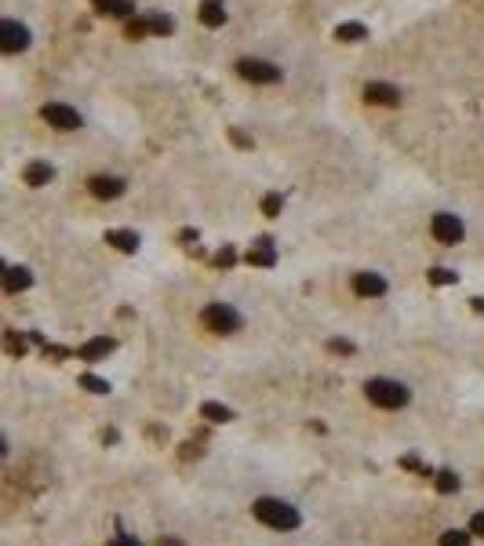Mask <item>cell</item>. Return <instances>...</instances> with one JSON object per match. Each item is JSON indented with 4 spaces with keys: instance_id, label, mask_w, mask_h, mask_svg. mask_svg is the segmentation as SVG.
Masks as SVG:
<instances>
[{
    "instance_id": "obj_10",
    "label": "cell",
    "mask_w": 484,
    "mask_h": 546,
    "mask_svg": "<svg viewBox=\"0 0 484 546\" xmlns=\"http://www.w3.org/2000/svg\"><path fill=\"white\" fill-rule=\"evenodd\" d=\"M88 190H91L98 201H113V197L124 193V179H117V175H91V179H88Z\"/></svg>"
},
{
    "instance_id": "obj_17",
    "label": "cell",
    "mask_w": 484,
    "mask_h": 546,
    "mask_svg": "<svg viewBox=\"0 0 484 546\" xmlns=\"http://www.w3.org/2000/svg\"><path fill=\"white\" fill-rule=\"evenodd\" d=\"M51 175H55V172H51V164H44V160L26 164V182H30V186H44Z\"/></svg>"
},
{
    "instance_id": "obj_3",
    "label": "cell",
    "mask_w": 484,
    "mask_h": 546,
    "mask_svg": "<svg viewBox=\"0 0 484 546\" xmlns=\"http://www.w3.org/2000/svg\"><path fill=\"white\" fill-rule=\"evenodd\" d=\"M200 321H204L208 331H215V335H234V331H241V313L229 306V303H212V306H204Z\"/></svg>"
},
{
    "instance_id": "obj_7",
    "label": "cell",
    "mask_w": 484,
    "mask_h": 546,
    "mask_svg": "<svg viewBox=\"0 0 484 546\" xmlns=\"http://www.w3.org/2000/svg\"><path fill=\"white\" fill-rule=\"evenodd\" d=\"M40 117H44L51 128H62V132H77L80 128V113L73 110V106H62V102H48L44 110H40Z\"/></svg>"
},
{
    "instance_id": "obj_29",
    "label": "cell",
    "mask_w": 484,
    "mask_h": 546,
    "mask_svg": "<svg viewBox=\"0 0 484 546\" xmlns=\"http://www.w3.org/2000/svg\"><path fill=\"white\" fill-rule=\"evenodd\" d=\"M470 532H473V535H480V539H484V510H477V514H473V517H470Z\"/></svg>"
},
{
    "instance_id": "obj_16",
    "label": "cell",
    "mask_w": 484,
    "mask_h": 546,
    "mask_svg": "<svg viewBox=\"0 0 484 546\" xmlns=\"http://www.w3.org/2000/svg\"><path fill=\"white\" fill-rule=\"evenodd\" d=\"M200 415L212 419V423H229V419H234V408H226L222 401H204L200 405Z\"/></svg>"
},
{
    "instance_id": "obj_14",
    "label": "cell",
    "mask_w": 484,
    "mask_h": 546,
    "mask_svg": "<svg viewBox=\"0 0 484 546\" xmlns=\"http://www.w3.org/2000/svg\"><path fill=\"white\" fill-rule=\"evenodd\" d=\"M110 350H117L113 339H106V335H98V339H88L80 346V357H88V361H98V357H106Z\"/></svg>"
},
{
    "instance_id": "obj_5",
    "label": "cell",
    "mask_w": 484,
    "mask_h": 546,
    "mask_svg": "<svg viewBox=\"0 0 484 546\" xmlns=\"http://www.w3.org/2000/svg\"><path fill=\"white\" fill-rule=\"evenodd\" d=\"M237 73L248 80V84H277L281 80V70L273 66L266 58H237Z\"/></svg>"
},
{
    "instance_id": "obj_2",
    "label": "cell",
    "mask_w": 484,
    "mask_h": 546,
    "mask_svg": "<svg viewBox=\"0 0 484 546\" xmlns=\"http://www.w3.org/2000/svg\"><path fill=\"white\" fill-rule=\"evenodd\" d=\"M364 397L375 408H383V412H401L412 401V390L405 383H397V379H383V375H375V379L364 383Z\"/></svg>"
},
{
    "instance_id": "obj_22",
    "label": "cell",
    "mask_w": 484,
    "mask_h": 546,
    "mask_svg": "<svg viewBox=\"0 0 484 546\" xmlns=\"http://www.w3.org/2000/svg\"><path fill=\"white\" fill-rule=\"evenodd\" d=\"M80 386L91 390V393H110V383H102L98 375H80Z\"/></svg>"
},
{
    "instance_id": "obj_9",
    "label": "cell",
    "mask_w": 484,
    "mask_h": 546,
    "mask_svg": "<svg viewBox=\"0 0 484 546\" xmlns=\"http://www.w3.org/2000/svg\"><path fill=\"white\" fill-rule=\"evenodd\" d=\"M364 99L371 102V106H397V102H401V91L386 80H371L364 88Z\"/></svg>"
},
{
    "instance_id": "obj_33",
    "label": "cell",
    "mask_w": 484,
    "mask_h": 546,
    "mask_svg": "<svg viewBox=\"0 0 484 546\" xmlns=\"http://www.w3.org/2000/svg\"><path fill=\"white\" fill-rule=\"evenodd\" d=\"M473 310H477V313H484V299H473Z\"/></svg>"
},
{
    "instance_id": "obj_11",
    "label": "cell",
    "mask_w": 484,
    "mask_h": 546,
    "mask_svg": "<svg viewBox=\"0 0 484 546\" xmlns=\"http://www.w3.org/2000/svg\"><path fill=\"white\" fill-rule=\"evenodd\" d=\"M33 273L26 266H4V291L8 296H18V291H30Z\"/></svg>"
},
{
    "instance_id": "obj_6",
    "label": "cell",
    "mask_w": 484,
    "mask_h": 546,
    "mask_svg": "<svg viewBox=\"0 0 484 546\" xmlns=\"http://www.w3.org/2000/svg\"><path fill=\"white\" fill-rule=\"evenodd\" d=\"M430 234L440 241V244H459L462 241V219L459 215H452V212H437L433 219H430Z\"/></svg>"
},
{
    "instance_id": "obj_32",
    "label": "cell",
    "mask_w": 484,
    "mask_h": 546,
    "mask_svg": "<svg viewBox=\"0 0 484 546\" xmlns=\"http://www.w3.org/2000/svg\"><path fill=\"white\" fill-rule=\"evenodd\" d=\"M117 437H120V433H117L113 426H106V430H102V440H106V445H113V440H117Z\"/></svg>"
},
{
    "instance_id": "obj_19",
    "label": "cell",
    "mask_w": 484,
    "mask_h": 546,
    "mask_svg": "<svg viewBox=\"0 0 484 546\" xmlns=\"http://www.w3.org/2000/svg\"><path fill=\"white\" fill-rule=\"evenodd\" d=\"M473 532H462V528H448L445 535H440V546H470Z\"/></svg>"
},
{
    "instance_id": "obj_23",
    "label": "cell",
    "mask_w": 484,
    "mask_h": 546,
    "mask_svg": "<svg viewBox=\"0 0 484 546\" xmlns=\"http://www.w3.org/2000/svg\"><path fill=\"white\" fill-rule=\"evenodd\" d=\"M401 466H405V470H412V474H430V466H426L419 455H401Z\"/></svg>"
},
{
    "instance_id": "obj_27",
    "label": "cell",
    "mask_w": 484,
    "mask_h": 546,
    "mask_svg": "<svg viewBox=\"0 0 484 546\" xmlns=\"http://www.w3.org/2000/svg\"><path fill=\"white\" fill-rule=\"evenodd\" d=\"M328 350H331V353H339V357H346V353H353V343H346V339H331Z\"/></svg>"
},
{
    "instance_id": "obj_4",
    "label": "cell",
    "mask_w": 484,
    "mask_h": 546,
    "mask_svg": "<svg viewBox=\"0 0 484 546\" xmlns=\"http://www.w3.org/2000/svg\"><path fill=\"white\" fill-rule=\"evenodd\" d=\"M30 40H33L30 26H23L18 18H4V23H0V51H4V55L26 51V48H30Z\"/></svg>"
},
{
    "instance_id": "obj_24",
    "label": "cell",
    "mask_w": 484,
    "mask_h": 546,
    "mask_svg": "<svg viewBox=\"0 0 484 546\" xmlns=\"http://www.w3.org/2000/svg\"><path fill=\"white\" fill-rule=\"evenodd\" d=\"M339 37L343 40H361L364 37V26L361 23H346V26H339Z\"/></svg>"
},
{
    "instance_id": "obj_12",
    "label": "cell",
    "mask_w": 484,
    "mask_h": 546,
    "mask_svg": "<svg viewBox=\"0 0 484 546\" xmlns=\"http://www.w3.org/2000/svg\"><path fill=\"white\" fill-rule=\"evenodd\" d=\"M459 474L455 470H448V466H440L437 474H433V488H437V495H455L459 492Z\"/></svg>"
},
{
    "instance_id": "obj_1",
    "label": "cell",
    "mask_w": 484,
    "mask_h": 546,
    "mask_svg": "<svg viewBox=\"0 0 484 546\" xmlns=\"http://www.w3.org/2000/svg\"><path fill=\"white\" fill-rule=\"evenodd\" d=\"M251 514H255L259 524H266V528H273V532H295L299 524H302V514L291 507V502H281V499H273V495L255 499Z\"/></svg>"
},
{
    "instance_id": "obj_28",
    "label": "cell",
    "mask_w": 484,
    "mask_h": 546,
    "mask_svg": "<svg viewBox=\"0 0 484 546\" xmlns=\"http://www.w3.org/2000/svg\"><path fill=\"white\" fill-rule=\"evenodd\" d=\"M262 212H266V215H277V212H281V197L269 193V197L262 201Z\"/></svg>"
},
{
    "instance_id": "obj_8",
    "label": "cell",
    "mask_w": 484,
    "mask_h": 546,
    "mask_svg": "<svg viewBox=\"0 0 484 546\" xmlns=\"http://www.w3.org/2000/svg\"><path fill=\"white\" fill-rule=\"evenodd\" d=\"M386 277L383 273H371V269H361V273H353V291L361 299H378V296H386Z\"/></svg>"
},
{
    "instance_id": "obj_21",
    "label": "cell",
    "mask_w": 484,
    "mask_h": 546,
    "mask_svg": "<svg viewBox=\"0 0 484 546\" xmlns=\"http://www.w3.org/2000/svg\"><path fill=\"white\" fill-rule=\"evenodd\" d=\"M146 26H150V33H172L175 23L167 15H146Z\"/></svg>"
},
{
    "instance_id": "obj_15",
    "label": "cell",
    "mask_w": 484,
    "mask_h": 546,
    "mask_svg": "<svg viewBox=\"0 0 484 546\" xmlns=\"http://www.w3.org/2000/svg\"><path fill=\"white\" fill-rule=\"evenodd\" d=\"M200 23H204V26H212V30H219V26L226 23L222 0H204V4H200Z\"/></svg>"
},
{
    "instance_id": "obj_18",
    "label": "cell",
    "mask_w": 484,
    "mask_h": 546,
    "mask_svg": "<svg viewBox=\"0 0 484 546\" xmlns=\"http://www.w3.org/2000/svg\"><path fill=\"white\" fill-rule=\"evenodd\" d=\"M95 4H98L102 11H110V15H120V18L132 15V0H95Z\"/></svg>"
},
{
    "instance_id": "obj_25",
    "label": "cell",
    "mask_w": 484,
    "mask_h": 546,
    "mask_svg": "<svg viewBox=\"0 0 484 546\" xmlns=\"http://www.w3.org/2000/svg\"><path fill=\"white\" fill-rule=\"evenodd\" d=\"M430 281L433 284H455V273L452 269H430Z\"/></svg>"
},
{
    "instance_id": "obj_13",
    "label": "cell",
    "mask_w": 484,
    "mask_h": 546,
    "mask_svg": "<svg viewBox=\"0 0 484 546\" xmlns=\"http://www.w3.org/2000/svg\"><path fill=\"white\" fill-rule=\"evenodd\" d=\"M106 241H110L117 251H128V255H132V251H139V234H135V229H110Z\"/></svg>"
},
{
    "instance_id": "obj_20",
    "label": "cell",
    "mask_w": 484,
    "mask_h": 546,
    "mask_svg": "<svg viewBox=\"0 0 484 546\" xmlns=\"http://www.w3.org/2000/svg\"><path fill=\"white\" fill-rule=\"evenodd\" d=\"M248 262H251V266H273V251H269V241H262L255 251H251V255H248Z\"/></svg>"
},
{
    "instance_id": "obj_31",
    "label": "cell",
    "mask_w": 484,
    "mask_h": 546,
    "mask_svg": "<svg viewBox=\"0 0 484 546\" xmlns=\"http://www.w3.org/2000/svg\"><path fill=\"white\" fill-rule=\"evenodd\" d=\"M157 546H186V542H182V539H172V535H160Z\"/></svg>"
},
{
    "instance_id": "obj_30",
    "label": "cell",
    "mask_w": 484,
    "mask_h": 546,
    "mask_svg": "<svg viewBox=\"0 0 484 546\" xmlns=\"http://www.w3.org/2000/svg\"><path fill=\"white\" fill-rule=\"evenodd\" d=\"M110 546H142V542H139V539H132V535H117Z\"/></svg>"
},
{
    "instance_id": "obj_26",
    "label": "cell",
    "mask_w": 484,
    "mask_h": 546,
    "mask_svg": "<svg viewBox=\"0 0 484 546\" xmlns=\"http://www.w3.org/2000/svg\"><path fill=\"white\" fill-rule=\"evenodd\" d=\"M234 262H237V251H234V248H222L219 255H215V266H222V269L234 266Z\"/></svg>"
}]
</instances>
